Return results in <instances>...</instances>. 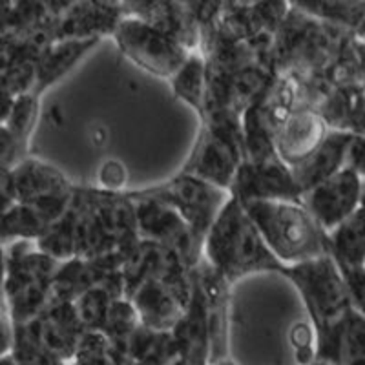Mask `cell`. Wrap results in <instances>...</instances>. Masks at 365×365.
<instances>
[{
	"instance_id": "1",
	"label": "cell",
	"mask_w": 365,
	"mask_h": 365,
	"mask_svg": "<svg viewBox=\"0 0 365 365\" xmlns=\"http://www.w3.org/2000/svg\"><path fill=\"white\" fill-rule=\"evenodd\" d=\"M205 257L234 285L259 272L282 276L283 265L263 240L245 205L230 197L205 240Z\"/></svg>"
},
{
	"instance_id": "2",
	"label": "cell",
	"mask_w": 365,
	"mask_h": 365,
	"mask_svg": "<svg viewBox=\"0 0 365 365\" xmlns=\"http://www.w3.org/2000/svg\"><path fill=\"white\" fill-rule=\"evenodd\" d=\"M243 205L283 265H298L331 254L327 232L302 203L250 201Z\"/></svg>"
},
{
	"instance_id": "3",
	"label": "cell",
	"mask_w": 365,
	"mask_h": 365,
	"mask_svg": "<svg viewBox=\"0 0 365 365\" xmlns=\"http://www.w3.org/2000/svg\"><path fill=\"white\" fill-rule=\"evenodd\" d=\"M351 31L319 21L291 2V13L276 35L272 68L276 73L316 75L327 70Z\"/></svg>"
},
{
	"instance_id": "4",
	"label": "cell",
	"mask_w": 365,
	"mask_h": 365,
	"mask_svg": "<svg viewBox=\"0 0 365 365\" xmlns=\"http://www.w3.org/2000/svg\"><path fill=\"white\" fill-rule=\"evenodd\" d=\"M282 276L296 287L316 331V345L324 344L344 324L353 303L344 274L331 254L298 265H285Z\"/></svg>"
},
{
	"instance_id": "5",
	"label": "cell",
	"mask_w": 365,
	"mask_h": 365,
	"mask_svg": "<svg viewBox=\"0 0 365 365\" xmlns=\"http://www.w3.org/2000/svg\"><path fill=\"white\" fill-rule=\"evenodd\" d=\"M132 192L141 197L161 201L178 210L203 241L207 240L210 228L214 227L223 208L232 197V194L225 188L182 172H178L174 178L154 187Z\"/></svg>"
},
{
	"instance_id": "6",
	"label": "cell",
	"mask_w": 365,
	"mask_h": 365,
	"mask_svg": "<svg viewBox=\"0 0 365 365\" xmlns=\"http://www.w3.org/2000/svg\"><path fill=\"white\" fill-rule=\"evenodd\" d=\"M113 41L128 61L166 81H170L190 57V51L174 38L132 15H125L120 21Z\"/></svg>"
},
{
	"instance_id": "7",
	"label": "cell",
	"mask_w": 365,
	"mask_h": 365,
	"mask_svg": "<svg viewBox=\"0 0 365 365\" xmlns=\"http://www.w3.org/2000/svg\"><path fill=\"white\" fill-rule=\"evenodd\" d=\"M126 194L135 203L141 240L170 247L188 263L192 270L200 265L205 256V241L195 234L190 223L178 210L158 200L135 195L132 190H126Z\"/></svg>"
},
{
	"instance_id": "8",
	"label": "cell",
	"mask_w": 365,
	"mask_h": 365,
	"mask_svg": "<svg viewBox=\"0 0 365 365\" xmlns=\"http://www.w3.org/2000/svg\"><path fill=\"white\" fill-rule=\"evenodd\" d=\"M9 170L17 187V203L38 208L55 221L63 217L73 203L77 185L57 166L28 155Z\"/></svg>"
},
{
	"instance_id": "9",
	"label": "cell",
	"mask_w": 365,
	"mask_h": 365,
	"mask_svg": "<svg viewBox=\"0 0 365 365\" xmlns=\"http://www.w3.org/2000/svg\"><path fill=\"white\" fill-rule=\"evenodd\" d=\"M123 276L126 298H130L143 283L152 279L168 283L187 296L194 292V270L175 250L155 241L141 240L137 243L123 265Z\"/></svg>"
},
{
	"instance_id": "10",
	"label": "cell",
	"mask_w": 365,
	"mask_h": 365,
	"mask_svg": "<svg viewBox=\"0 0 365 365\" xmlns=\"http://www.w3.org/2000/svg\"><path fill=\"white\" fill-rule=\"evenodd\" d=\"M276 77L278 73L265 64H252L227 73L208 68L207 110H228L243 117L247 110L262 101Z\"/></svg>"
},
{
	"instance_id": "11",
	"label": "cell",
	"mask_w": 365,
	"mask_h": 365,
	"mask_svg": "<svg viewBox=\"0 0 365 365\" xmlns=\"http://www.w3.org/2000/svg\"><path fill=\"white\" fill-rule=\"evenodd\" d=\"M243 163H245V150L240 145L208 126L200 125L194 148L179 172L200 178L230 192Z\"/></svg>"
},
{
	"instance_id": "12",
	"label": "cell",
	"mask_w": 365,
	"mask_h": 365,
	"mask_svg": "<svg viewBox=\"0 0 365 365\" xmlns=\"http://www.w3.org/2000/svg\"><path fill=\"white\" fill-rule=\"evenodd\" d=\"M77 194L115 249L130 256V252L141 241V236L137 225L135 203L130 200L126 190L113 192L101 187L77 185Z\"/></svg>"
},
{
	"instance_id": "13",
	"label": "cell",
	"mask_w": 365,
	"mask_h": 365,
	"mask_svg": "<svg viewBox=\"0 0 365 365\" xmlns=\"http://www.w3.org/2000/svg\"><path fill=\"white\" fill-rule=\"evenodd\" d=\"M120 259H81L63 263L53 278V302H75L91 289H106L115 299L126 298Z\"/></svg>"
},
{
	"instance_id": "14",
	"label": "cell",
	"mask_w": 365,
	"mask_h": 365,
	"mask_svg": "<svg viewBox=\"0 0 365 365\" xmlns=\"http://www.w3.org/2000/svg\"><path fill=\"white\" fill-rule=\"evenodd\" d=\"M361 194L364 179L344 168L327 181L305 192L302 205L329 234L361 207Z\"/></svg>"
},
{
	"instance_id": "15",
	"label": "cell",
	"mask_w": 365,
	"mask_h": 365,
	"mask_svg": "<svg viewBox=\"0 0 365 365\" xmlns=\"http://www.w3.org/2000/svg\"><path fill=\"white\" fill-rule=\"evenodd\" d=\"M230 194L241 203H250V201L302 203L303 197L292 168L285 165L282 158L265 163H243L230 187Z\"/></svg>"
},
{
	"instance_id": "16",
	"label": "cell",
	"mask_w": 365,
	"mask_h": 365,
	"mask_svg": "<svg viewBox=\"0 0 365 365\" xmlns=\"http://www.w3.org/2000/svg\"><path fill=\"white\" fill-rule=\"evenodd\" d=\"M125 15L123 2L115 0H71L70 8L55 24L53 38L55 42L113 38Z\"/></svg>"
},
{
	"instance_id": "17",
	"label": "cell",
	"mask_w": 365,
	"mask_h": 365,
	"mask_svg": "<svg viewBox=\"0 0 365 365\" xmlns=\"http://www.w3.org/2000/svg\"><path fill=\"white\" fill-rule=\"evenodd\" d=\"M194 279L203 296L212 344V365L228 358L230 336V283L207 257L194 269Z\"/></svg>"
},
{
	"instance_id": "18",
	"label": "cell",
	"mask_w": 365,
	"mask_h": 365,
	"mask_svg": "<svg viewBox=\"0 0 365 365\" xmlns=\"http://www.w3.org/2000/svg\"><path fill=\"white\" fill-rule=\"evenodd\" d=\"M126 15L143 19L174 38L190 53L201 51V29L192 15L188 2L181 0H125Z\"/></svg>"
},
{
	"instance_id": "19",
	"label": "cell",
	"mask_w": 365,
	"mask_h": 365,
	"mask_svg": "<svg viewBox=\"0 0 365 365\" xmlns=\"http://www.w3.org/2000/svg\"><path fill=\"white\" fill-rule=\"evenodd\" d=\"M21 327H28L38 344L66 364L73 361L81 338L86 332L73 302H51L37 319Z\"/></svg>"
},
{
	"instance_id": "20",
	"label": "cell",
	"mask_w": 365,
	"mask_h": 365,
	"mask_svg": "<svg viewBox=\"0 0 365 365\" xmlns=\"http://www.w3.org/2000/svg\"><path fill=\"white\" fill-rule=\"evenodd\" d=\"M71 0H9L0 9V42H13L41 29L55 28Z\"/></svg>"
},
{
	"instance_id": "21",
	"label": "cell",
	"mask_w": 365,
	"mask_h": 365,
	"mask_svg": "<svg viewBox=\"0 0 365 365\" xmlns=\"http://www.w3.org/2000/svg\"><path fill=\"white\" fill-rule=\"evenodd\" d=\"M332 130L316 110H296L276 133V148L285 165L303 163L324 145Z\"/></svg>"
},
{
	"instance_id": "22",
	"label": "cell",
	"mask_w": 365,
	"mask_h": 365,
	"mask_svg": "<svg viewBox=\"0 0 365 365\" xmlns=\"http://www.w3.org/2000/svg\"><path fill=\"white\" fill-rule=\"evenodd\" d=\"M128 299L135 305L143 325L158 331H172L187 312L192 296L182 294L168 283L152 279L143 283Z\"/></svg>"
},
{
	"instance_id": "23",
	"label": "cell",
	"mask_w": 365,
	"mask_h": 365,
	"mask_svg": "<svg viewBox=\"0 0 365 365\" xmlns=\"http://www.w3.org/2000/svg\"><path fill=\"white\" fill-rule=\"evenodd\" d=\"M351 137H353V133L332 130L324 145L319 146L314 154L309 155L299 165L292 166V174H294L296 182H298L303 194L314 188L319 182L327 181L332 175H336L340 170H344L345 154H347Z\"/></svg>"
},
{
	"instance_id": "24",
	"label": "cell",
	"mask_w": 365,
	"mask_h": 365,
	"mask_svg": "<svg viewBox=\"0 0 365 365\" xmlns=\"http://www.w3.org/2000/svg\"><path fill=\"white\" fill-rule=\"evenodd\" d=\"M316 360L334 365H365V318L351 311L334 334L316 345Z\"/></svg>"
},
{
	"instance_id": "25",
	"label": "cell",
	"mask_w": 365,
	"mask_h": 365,
	"mask_svg": "<svg viewBox=\"0 0 365 365\" xmlns=\"http://www.w3.org/2000/svg\"><path fill=\"white\" fill-rule=\"evenodd\" d=\"M178 356V344L172 331H158L141 324L130 338L125 353L115 356V365L119 361L135 365H172Z\"/></svg>"
},
{
	"instance_id": "26",
	"label": "cell",
	"mask_w": 365,
	"mask_h": 365,
	"mask_svg": "<svg viewBox=\"0 0 365 365\" xmlns=\"http://www.w3.org/2000/svg\"><path fill=\"white\" fill-rule=\"evenodd\" d=\"M101 41H58L50 46L37 68L35 96L41 97L48 88L66 77Z\"/></svg>"
},
{
	"instance_id": "27",
	"label": "cell",
	"mask_w": 365,
	"mask_h": 365,
	"mask_svg": "<svg viewBox=\"0 0 365 365\" xmlns=\"http://www.w3.org/2000/svg\"><path fill=\"white\" fill-rule=\"evenodd\" d=\"M319 113L334 132L365 135V90L364 86L336 88L322 106Z\"/></svg>"
},
{
	"instance_id": "28",
	"label": "cell",
	"mask_w": 365,
	"mask_h": 365,
	"mask_svg": "<svg viewBox=\"0 0 365 365\" xmlns=\"http://www.w3.org/2000/svg\"><path fill=\"white\" fill-rule=\"evenodd\" d=\"M299 79L292 73H283L276 77L272 86L267 90L265 96L257 104H254L257 115L269 126L270 132L276 135L289 117L298 108Z\"/></svg>"
},
{
	"instance_id": "29",
	"label": "cell",
	"mask_w": 365,
	"mask_h": 365,
	"mask_svg": "<svg viewBox=\"0 0 365 365\" xmlns=\"http://www.w3.org/2000/svg\"><path fill=\"white\" fill-rule=\"evenodd\" d=\"M329 252L340 267L365 265V208H358L353 216L327 234Z\"/></svg>"
},
{
	"instance_id": "30",
	"label": "cell",
	"mask_w": 365,
	"mask_h": 365,
	"mask_svg": "<svg viewBox=\"0 0 365 365\" xmlns=\"http://www.w3.org/2000/svg\"><path fill=\"white\" fill-rule=\"evenodd\" d=\"M170 88L179 101L190 106L200 120L207 112L208 99V64L201 53H190L187 63L172 77Z\"/></svg>"
},
{
	"instance_id": "31",
	"label": "cell",
	"mask_w": 365,
	"mask_h": 365,
	"mask_svg": "<svg viewBox=\"0 0 365 365\" xmlns=\"http://www.w3.org/2000/svg\"><path fill=\"white\" fill-rule=\"evenodd\" d=\"M53 223L55 220H51L48 214L38 208L24 203H15L11 208L2 212L0 240H2V245L17 243V241L37 243Z\"/></svg>"
},
{
	"instance_id": "32",
	"label": "cell",
	"mask_w": 365,
	"mask_h": 365,
	"mask_svg": "<svg viewBox=\"0 0 365 365\" xmlns=\"http://www.w3.org/2000/svg\"><path fill=\"white\" fill-rule=\"evenodd\" d=\"M332 88L364 86L365 84V42L351 34L331 66L322 71Z\"/></svg>"
},
{
	"instance_id": "33",
	"label": "cell",
	"mask_w": 365,
	"mask_h": 365,
	"mask_svg": "<svg viewBox=\"0 0 365 365\" xmlns=\"http://www.w3.org/2000/svg\"><path fill=\"white\" fill-rule=\"evenodd\" d=\"M292 4L319 21L356 34L365 19V2L360 0H294Z\"/></svg>"
},
{
	"instance_id": "34",
	"label": "cell",
	"mask_w": 365,
	"mask_h": 365,
	"mask_svg": "<svg viewBox=\"0 0 365 365\" xmlns=\"http://www.w3.org/2000/svg\"><path fill=\"white\" fill-rule=\"evenodd\" d=\"M257 34V22L254 15V2H241V0H223L220 19L216 28L210 35L228 38V41H252ZM201 41V42H203Z\"/></svg>"
},
{
	"instance_id": "35",
	"label": "cell",
	"mask_w": 365,
	"mask_h": 365,
	"mask_svg": "<svg viewBox=\"0 0 365 365\" xmlns=\"http://www.w3.org/2000/svg\"><path fill=\"white\" fill-rule=\"evenodd\" d=\"M35 245L46 256L53 257L61 263H66L77 257V214H75L73 203L63 217H58L48 228V232Z\"/></svg>"
},
{
	"instance_id": "36",
	"label": "cell",
	"mask_w": 365,
	"mask_h": 365,
	"mask_svg": "<svg viewBox=\"0 0 365 365\" xmlns=\"http://www.w3.org/2000/svg\"><path fill=\"white\" fill-rule=\"evenodd\" d=\"M139 325H141V316L137 312L132 299L120 298L112 303V309H110V314L106 318V324H104L101 332H104L106 338L110 340L115 356L125 353L130 338L139 329Z\"/></svg>"
},
{
	"instance_id": "37",
	"label": "cell",
	"mask_w": 365,
	"mask_h": 365,
	"mask_svg": "<svg viewBox=\"0 0 365 365\" xmlns=\"http://www.w3.org/2000/svg\"><path fill=\"white\" fill-rule=\"evenodd\" d=\"M243 132H245V161L265 163L278 159L276 135L257 115L256 108H249L243 115Z\"/></svg>"
},
{
	"instance_id": "38",
	"label": "cell",
	"mask_w": 365,
	"mask_h": 365,
	"mask_svg": "<svg viewBox=\"0 0 365 365\" xmlns=\"http://www.w3.org/2000/svg\"><path fill=\"white\" fill-rule=\"evenodd\" d=\"M38 106H41V97L38 96H35V93L22 96L15 101L9 115L2 120V128L8 130L26 152H28L31 133H34L35 125H37Z\"/></svg>"
},
{
	"instance_id": "39",
	"label": "cell",
	"mask_w": 365,
	"mask_h": 365,
	"mask_svg": "<svg viewBox=\"0 0 365 365\" xmlns=\"http://www.w3.org/2000/svg\"><path fill=\"white\" fill-rule=\"evenodd\" d=\"M113 302L115 298L106 289L99 287V289L84 292L73 303L86 331H103Z\"/></svg>"
},
{
	"instance_id": "40",
	"label": "cell",
	"mask_w": 365,
	"mask_h": 365,
	"mask_svg": "<svg viewBox=\"0 0 365 365\" xmlns=\"http://www.w3.org/2000/svg\"><path fill=\"white\" fill-rule=\"evenodd\" d=\"M9 354L15 358L17 365H68L66 361L50 353L44 345L38 344L28 327H17L15 344Z\"/></svg>"
},
{
	"instance_id": "41",
	"label": "cell",
	"mask_w": 365,
	"mask_h": 365,
	"mask_svg": "<svg viewBox=\"0 0 365 365\" xmlns=\"http://www.w3.org/2000/svg\"><path fill=\"white\" fill-rule=\"evenodd\" d=\"M73 361L77 365H115L113 347L101 331H86L81 338Z\"/></svg>"
},
{
	"instance_id": "42",
	"label": "cell",
	"mask_w": 365,
	"mask_h": 365,
	"mask_svg": "<svg viewBox=\"0 0 365 365\" xmlns=\"http://www.w3.org/2000/svg\"><path fill=\"white\" fill-rule=\"evenodd\" d=\"M291 13V2L287 0H265L254 2V15L257 22V34L265 31L270 35H278L279 28Z\"/></svg>"
},
{
	"instance_id": "43",
	"label": "cell",
	"mask_w": 365,
	"mask_h": 365,
	"mask_svg": "<svg viewBox=\"0 0 365 365\" xmlns=\"http://www.w3.org/2000/svg\"><path fill=\"white\" fill-rule=\"evenodd\" d=\"M292 353L298 365H311L316 361V331L312 325L296 324L291 334Z\"/></svg>"
},
{
	"instance_id": "44",
	"label": "cell",
	"mask_w": 365,
	"mask_h": 365,
	"mask_svg": "<svg viewBox=\"0 0 365 365\" xmlns=\"http://www.w3.org/2000/svg\"><path fill=\"white\" fill-rule=\"evenodd\" d=\"M340 267V265H338ZM341 274H344L345 285H347L349 296H351V303L353 309L365 318V265L351 269V267H340Z\"/></svg>"
},
{
	"instance_id": "45",
	"label": "cell",
	"mask_w": 365,
	"mask_h": 365,
	"mask_svg": "<svg viewBox=\"0 0 365 365\" xmlns=\"http://www.w3.org/2000/svg\"><path fill=\"white\" fill-rule=\"evenodd\" d=\"M99 181L104 190H113V192H125V182H126V168L123 163L110 159L101 166L99 172Z\"/></svg>"
},
{
	"instance_id": "46",
	"label": "cell",
	"mask_w": 365,
	"mask_h": 365,
	"mask_svg": "<svg viewBox=\"0 0 365 365\" xmlns=\"http://www.w3.org/2000/svg\"><path fill=\"white\" fill-rule=\"evenodd\" d=\"M344 168L354 172L358 178L365 181V135H354L353 133L347 146V154H345Z\"/></svg>"
},
{
	"instance_id": "47",
	"label": "cell",
	"mask_w": 365,
	"mask_h": 365,
	"mask_svg": "<svg viewBox=\"0 0 365 365\" xmlns=\"http://www.w3.org/2000/svg\"><path fill=\"white\" fill-rule=\"evenodd\" d=\"M0 194H2V210L0 212L8 210L17 203V187H15L9 168H0Z\"/></svg>"
},
{
	"instance_id": "48",
	"label": "cell",
	"mask_w": 365,
	"mask_h": 365,
	"mask_svg": "<svg viewBox=\"0 0 365 365\" xmlns=\"http://www.w3.org/2000/svg\"><path fill=\"white\" fill-rule=\"evenodd\" d=\"M15 334H17V325L11 319V314H9L8 309L2 305V356L13 351Z\"/></svg>"
},
{
	"instance_id": "49",
	"label": "cell",
	"mask_w": 365,
	"mask_h": 365,
	"mask_svg": "<svg viewBox=\"0 0 365 365\" xmlns=\"http://www.w3.org/2000/svg\"><path fill=\"white\" fill-rule=\"evenodd\" d=\"M0 365H17V361L11 354H4V356H0Z\"/></svg>"
},
{
	"instance_id": "50",
	"label": "cell",
	"mask_w": 365,
	"mask_h": 365,
	"mask_svg": "<svg viewBox=\"0 0 365 365\" xmlns=\"http://www.w3.org/2000/svg\"><path fill=\"white\" fill-rule=\"evenodd\" d=\"M354 35H356L358 38H361V41L365 42V19H364V22H361L360 28H358V31H356V34H354Z\"/></svg>"
},
{
	"instance_id": "51",
	"label": "cell",
	"mask_w": 365,
	"mask_h": 365,
	"mask_svg": "<svg viewBox=\"0 0 365 365\" xmlns=\"http://www.w3.org/2000/svg\"><path fill=\"white\" fill-rule=\"evenodd\" d=\"M214 365H240V364H237V361H234L232 358L228 356V358H225V360L217 361V364H214Z\"/></svg>"
},
{
	"instance_id": "52",
	"label": "cell",
	"mask_w": 365,
	"mask_h": 365,
	"mask_svg": "<svg viewBox=\"0 0 365 365\" xmlns=\"http://www.w3.org/2000/svg\"><path fill=\"white\" fill-rule=\"evenodd\" d=\"M311 365H334V364H329V361H324V360H316L312 361Z\"/></svg>"
},
{
	"instance_id": "53",
	"label": "cell",
	"mask_w": 365,
	"mask_h": 365,
	"mask_svg": "<svg viewBox=\"0 0 365 365\" xmlns=\"http://www.w3.org/2000/svg\"><path fill=\"white\" fill-rule=\"evenodd\" d=\"M361 208H365V181H364V194H361Z\"/></svg>"
},
{
	"instance_id": "54",
	"label": "cell",
	"mask_w": 365,
	"mask_h": 365,
	"mask_svg": "<svg viewBox=\"0 0 365 365\" xmlns=\"http://www.w3.org/2000/svg\"><path fill=\"white\" fill-rule=\"evenodd\" d=\"M68 365H77V364H75V361H70V364H68Z\"/></svg>"
},
{
	"instance_id": "55",
	"label": "cell",
	"mask_w": 365,
	"mask_h": 365,
	"mask_svg": "<svg viewBox=\"0 0 365 365\" xmlns=\"http://www.w3.org/2000/svg\"><path fill=\"white\" fill-rule=\"evenodd\" d=\"M364 90H365V84H364Z\"/></svg>"
}]
</instances>
